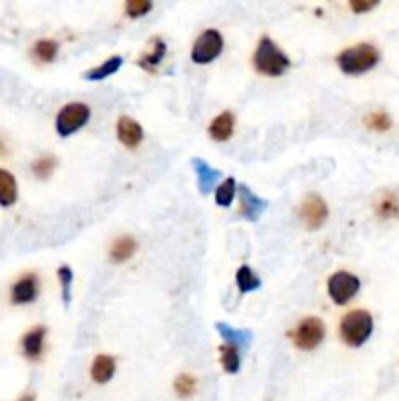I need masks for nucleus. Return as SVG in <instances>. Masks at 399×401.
<instances>
[{"label": "nucleus", "instance_id": "obj_3", "mask_svg": "<svg viewBox=\"0 0 399 401\" xmlns=\"http://www.w3.org/2000/svg\"><path fill=\"white\" fill-rule=\"evenodd\" d=\"M374 331V319L364 309L349 311L340 321V337L349 346H362Z\"/></svg>", "mask_w": 399, "mask_h": 401}, {"label": "nucleus", "instance_id": "obj_24", "mask_svg": "<svg viewBox=\"0 0 399 401\" xmlns=\"http://www.w3.org/2000/svg\"><path fill=\"white\" fill-rule=\"evenodd\" d=\"M235 194H237V182H235V178H225L222 184L215 188V204L222 206V208H227V206H231Z\"/></svg>", "mask_w": 399, "mask_h": 401}, {"label": "nucleus", "instance_id": "obj_26", "mask_svg": "<svg viewBox=\"0 0 399 401\" xmlns=\"http://www.w3.org/2000/svg\"><path fill=\"white\" fill-rule=\"evenodd\" d=\"M364 124L374 131H387L391 128V118L382 110H374L364 116Z\"/></svg>", "mask_w": 399, "mask_h": 401}, {"label": "nucleus", "instance_id": "obj_31", "mask_svg": "<svg viewBox=\"0 0 399 401\" xmlns=\"http://www.w3.org/2000/svg\"><path fill=\"white\" fill-rule=\"evenodd\" d=\"M376 6H378L376 0H351V10L356 14L370 12V10L376 8Z\"/></svg>", "mask_w": 399, "mask_h": 401}, {"label": "nucleus", "instance_id": "obj_21", "mask_svg": "<svg viewBox=\"0 0 399 401\" xmlns=\"http://www.w3.org/2000/svg\"><path fill=\"white\" fill-rule=\"evenodd\" d=\"M235 282H237V286H239V292H241V294H249V292H255V290H258V288H260V284H262V280L258 278L251 266L243 264V266L237 271V274H235Z\"/></svg>", "mask_w": 399, "mask_h": 401}, {"label": "nucleus", "instance_id": "obj_13", "mask_svg": "<svg viewBox=\"0 0 399 401\" xmlns=\"http://www.w3.org/2000/svg\"><path fill=\"white\" fill-rule=\"evenodd\" d=\"M43 342H46V329L43 327H34L28 331L22 339V351L28 358H39L43 353Z\"/></svg>", "mask_w": 399, "mask_h": 401}, {"label": "nucleus", "instance_id": "obj_6", "mask_svg": "<svg viewBox=\"0 0 399 401\" xmlns=\"http://www.w3.org/2000/svg\"><path fill=\"white\" fill-rule=\"evenodd\" d=\"M358 290H360V280L352 272L339 271L327 280V292L337 306L349 304L358 294Z\"/></svg>", "mask_w": 399, "mask_h": 401}, {"label": "nucleus", "instance_id": "obj_20", "mask_svg": "<svg viewBox=\"0 0 399 401\" xmlns=\"http://www.w3.org/2000/svg\"><path fill=\"white\" fill-rule=\"evenodd\" d=\"M124 65V57H119V55H114V57H110V59H106L104 63H100L98 67H94L90 71H86V79L88 81H104L108 77H112V75H116L119 71V67Z\"/></svg>", "mask_w": 399, "mask_h": 401}, {"label": "nucleus", "instance_id": "obj_14", "mask_svg": "<svg viewBox=\"0 0 399 401\" xmlns=\"http://www.w3.org/2000/svg\"><path fill=\"white\" fill-rule=\"evenodd\" d=\"M235 131V116L231 112H223L217 118L211 119L210 135L215 141H227Z\"/></svg>", "mask_w": 399, "mask_h": 401}, {"label": "nucleus", "instance_id": "obj_23", "mask_svg": "<svg viewBox=\"0 0 399 401\" xmlns=\"http://www.w3.org/2000/svg\"><path fill=\"white\" fill-rule=\"evenodd\" d=\"M59 46L53 39H39L34 46V57L41 63H51L57 57Z\"/></svg>", "mask_w": 399, "mask_h": 401}, {"label": "nucleus", "instance_id": "obj_2", "mask_svg": "<svg viewBox=\"0 0 399 401\" xmlns=\"http://www.w3.org/2000/svg\"><path fill=\"white\" fill-rule=\"evenodd\" d=\"M380 61V51L372 43H358L337 55V65L344 75H362L374 69Z\"/></svg>", "mask_w": 399, "mask_h": 401}, {"label": "nucleus", "instance_id": "obj_22", "mask_svg": "<svg viewBox=\"0 0 399 401\" xmlns=\"http://www.w3.org/2000/svg\"><path fill=\"white\" fill-rule=\"evenodd\" d=\"M220 353H222L223 370L227 374H237L239 368H241V354H239V349L233 346V344H222Z\"/></svg>", "mask_w": 399, "mask_h": 401}, {"label": "nucleus", "instance_id": "obj_16", "mask_svg": "<svg viewBox=\"0 0 399 401\" xmlns=\"http://www.w3.org/2000/svg\"><path fill=\"white\" fill-rule=\"evenodd\" d=\"M215 327L220 331V335H222V339L225 341V344H233L237 349H241V346H249L251 341H253V335H251L246 329H235V327L227 325V323H223V321H220Z\"/></svg>", "mask_w": 399, "mask_h": 401}, {"label": "nucleus", "instance_id": "obj_5", "mask_svg": "<svg viewBox=\"0 0 399 401\" xmlns=\"http://www.w3.org/2000/svg\"><path fill=\"white\" fill-rule=\"evenodd\" d=\"M293 344L300 351H313L325 339V325L319 317H305L292 333Z\"/></svg>", "mask_w": 399, "mask_h": 401}, {"label": "nucleus", "instance_id": "obj_33", "mask_svg": "<svg viewBox=\"0 0 399 401\" xmlns=\"http://www.w3.org/2000/svg\"><path fill=\"white\" fill-rule=\"evenodd\" d=\"M0 153H4V143L0 141Z\"/></svg>", "mask_w": 399, "mask_h": 401}, {"label": "nucleus", "instance_id": "obj_4", "mask_svg": "<svg viewBox=\"0 0 399 401\" xmlns=\"http://www.w3.org/2000/svg\"><path fill=\"white\" fill-rule=\"evenodd\" d=\"M90 119V108L82 102H70L61 108L55 119V130L61 137H69L75 131H79Z\"/></svg>", "mask_w": 399, "mask_h": 401}, {"label": "nucleus", "instance_id": "obj_18", "mask_svg": "<svg viewBox=\"0 0 399 401\" xmlns=\"http://www.w3.org/2000/svg\"><path fill=\"white\" fill-rule=\"evenodd\" d=\"M18 198V184L16 178L12 177L8 170L0 168V206L2 208H10L16 204Z\"/></svg>", "mask_w": 399, "mask_h": 401}, {"label": "nucleus", "instance_id": "obj_28", "mask_svg": "<svg viewBox=\"0 0 399 401\" xmlns=\"http://www.w3.org/2000/svg\"><path fill=\"white\" fill-rule=\"evenodd\" d=\"M55 166H57V159L53 155H43L32 165V173L37 178H49L51 173L55 170Z\"/></svg>", "mask_w": 399, "mask_h": 401}, {"label": "nucleus", "instance_id": "obj_29", "mask_svg": "<svg viewBox=\"0 0 399 401\" xmlns=\"http://www.w3.org/2000/svg\"><path fill=\"white\" fill-rule=\"evenodd\" d=\"M59 276V282H61V290H63V300H65V304L69 306L70 302V286H72V280H75V274L70 271V266L67 264H63L57 272Z\"/></svg>", "mask_w": 399, "mask_h": 401}, {"label": "nucleus", "instance_id": "obj_25", "mask_svg": "<svg viewBox=\"0 0 399 401\" xmlns=\"http://www.w3.org/2000/svg\"><path fill=\"white\" fill-rule=\"evenodd\" d=\"M166 55V46H164V41L161 37H157L155 39V48H153L151 53H147V55H143V59L139 61V65L143 69H147V71H153L163 57Z\"/></svg>", "mask_w": 399, "mask_h": 401}, {"label": "nucleus", "instance_id": "obj_1", "mask_svg": "<svg viewBox=\"0 0 399 401\" xmlns=\"http://www.w3.org/2000/svg\"><path fill=\"white\" fill-rule=\"evenodd\" d=\"M253 63H255V69L266 77H280L292 65L288 55L270 37H262L258 41L257 51L253 55Z\"/></svg>", "mask_w": 399, "mask_h": 401}, {"label": "nucleus", "instance_id": "obj_7", "mask_svg": "<svg viewBox=\"0 0 399 401\" xmlns=\"http://www.w3.org/2000/svg\"><path fill=\"white\" fill-rule=\"evenodd\" d=\"M223 51V37L217 30H206L202 36L194 41L192 48V61L198 65H208L213 59H217Z\"/></svg>", "mask_w": 399, "mask_h": 401}, {"label": "nucleus", "instance_id": "obj_15", "mask_svg": "<svg viewBox=\"0 0 399 401\" xmlns=\"http://www.w3.org/2000/svg\"><path fill=\"white\" fill-rule=\"evenodd\" d=\"M192 166H194V170H196V177H198V186L202 190V194H208L211 188H213V184H215V180L220 178V170L217 168H213L210 166L206 161H202V159H194L192 161Z\"/></svg>", "mask_w": 399, "mask_h": 401}, {"label": "nucleus", "instance_id": "obj_11", "mask_svg": "<svg viewBox=\"0 0 399 401\" xmlns=\"http://www.w3.org/2000/svg\"><path fill=\"white\" fill-rule=\"evenodd\" d=\"M239 194H241V215H245L249 222H257L260 213L264 212L269 206L266 200L258 198L249 186H241Z\"/></svg>", "mask_w": 399, "mask_h": 401}, {"label": "nucleus", "instance_id": "obj_8", "mask_svg": "<svg viewBox=\"0 0 399 401\" xmlns=\"http://www.w3.org/2000/svg\"><path fill=\"white\" fill-rule=\"evenodd\" d=\"M327 215V202L323 200L319 194H309L300 204V219L304 222L307 229H319L321 225L325 224Z\"/></svg>", "mask_w": 399, "mask_h": 401}, {"label": "nucleus", "instance_id": "obj_27", "mask_svg": "<svg viewBox=\"0 0 399 401\" xmlns=\"http://www.w3.org/2000/svg\"><path fill=\"white\" fill-rule=\"evenodd\" d=\"M196 378L192 374H180V376L175 380V391L178 398H192L196 393Z\"/></svg>", "mask_w": 399, "mask_h": 401}, {"label": "nucleus", "instance_id": "obj_17", "mask_svg": "<svg viewBox=\"0 0 399 401\" xmlns=\"http://www.w3.org/2000/svg\"><path fill=\"white\" fill-rule=\"evenodd\" d=\"M376 215L382 219H398L399 217V196L393 192H384L376 200Z\"/></svg>", "mask_w": 399, "mask_h": 401}, {"label": "nucleus", "instance_id": "obj_19", "mask_svg": "<svg viewBox=\"0 0 399 401\" xmlns=\"http://www.w3.org/2000/svg\"><path fill=\"white\" fill-rule=\"evenodd\" d=\"M137 251V241L131 235H124L114 241V245L110 248V259L114 262H126L131 259Z\"/></svg>", "mask_w": 399, "mask_h": 401}, {"label": "nucleus", "instance_id": "obj_12", "mask_svg": "<svg viewBox=\"0 0 399 401\" xmlns=\"http://www.w3.org/2000/svg\"><path fill=\"white\" fill-rule=\"evenodd\" d=\"M116 374V360L114 356L110 354H98L94 358L93 368H90V376L96 384H106L110 382L112 378Z\"/></svg>", "mask_w": 399, "mask_h": 401}, {"label": "nucleus", "instance_id": "obj_32", "mask_svg": "<svg viewBox=\"0 0 399 401\" xmlns=\"http://www.w3.org/2000/svg\"><path fill=\"white\" fill-rule=\"evenodd\" d=\"M18 401H35V395L34 393H23L22 398H20Z\"/></svg>", "mask_w": 399, "mask_h": 401}, {"label": "nucleus", "instance_id": "obj_10", "mask_svg": "<svg viewBox=\"0 0 399 401\" xmlns=\"http://www.w3.org/2000/svg\"><path fill=\"white\" fill-rule=\"evenodd\" d=\"M117 139L124 143L129 149H135L141 141H143V128H141L139 121H135L129 116H121L117 119L116 126Z\"/></svg>", "mask_w": 399, "mask_h": 401}, {"label": "nucleus", "instance_id": "obj_9", "mask_svg": "<svg viewBox=\"0 0 399 401\" xmlns=\"http://www.w3.org/2000/svg\"><path fill=\"white\" fill-rule=\"evenodd\" d=\"M39 292V282H37V276L34 272L30 274H23L18 282L12 286V304L16 306H23V304H32Z\"/></svg>", "mask_w": 399, "mask_h": 401}, {"label": "nucleus", "instance_id": "obj_30", "mask_svg": "<svg viewBox=\"0 0 399 401\" xmlns=\"http://www.w3.org/2000/svg\"><path fill=\"white\" fill-rule=\"evenodd\" d=\"M153 8V4L149 0H128L126 4V14L129 18H139V16H145Z\"/></svg>", "mask_w": 399, "mask_h": 401}]
</instances>
